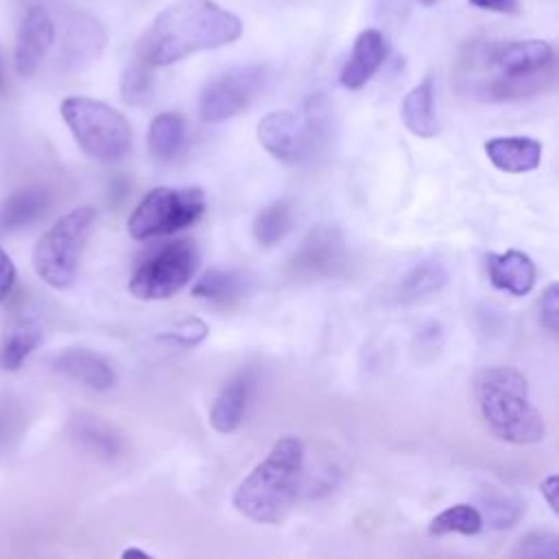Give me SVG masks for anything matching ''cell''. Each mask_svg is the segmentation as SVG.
<instances>
[{"mask_svg": "<svg viewBox=\"0 0 559 559\" xmlns=\"http://www.w3.org/2000/svg\"><path fill=\"white\" fill-rule=\"evenodd\" d=\"M459 68L483 98L522 100L552 87L555 50L546 39L469 41Z\"/></svg>", "mask_w": 559, "mask_h": 559, "instance_id": "cell-1", "label": "cell"}, {"mask_svg": "<svg viewBox=\"0 0 559 559\" xmlns=\"http://www.w3.org/2000/svg\"><path fill=\"white\" fill-rule=\"evenodd\" d=\"M242 20L214 0H175L138 37L133 59L164 68L190 55L234 44Z\"/></svg>", "mask_w": 559, "mask_h": 559, "instance_id": "cell-2", "label": "cell"}, {"mask_svg": "<svg viewBox=\"0 0 559 559\" xmlns=\"http://www.w3.org/2000/svg\"><path fill=\"white\" fill-rule=\"evenodd\" d=\"M306 445L297 437L277 439L269 454L238 483L234 509L258 524H280L304 500Z\"/></svg>", "mask_w": 559, "mask_h": 559, "instance_id": "cell-3", "label": "cell"}, {"mask_svg": "<svg viewBox=\"0 0 559 559\" xmlns=\"http://www.w3.org/2000/svg\"><path fill=\"white\" fill-rule=\"evenodd\" d=\"M474 400L487 430L513 445L539 443L544 419L531 402L526 376L513 365H491L474 378Z\"/></svg>", "mask_w": 559, "mask_h": 559, "instance_id": "cell-4", "label": "cell"}, {"mask_svg": "<svg viewBox=\"0 0 559 559\" xmlns=\"http://www.w3.org/2000/svg\"><path fill=\"white\" fill-rule=\"evenodd\" d=\"M59 111L79 148L90 159L114 164L131 151V124L116 107L90 96H66Z\"/></svg>", "mask_w": 559, "mask_h": 559, "instance_id": "cell-5", "label": "cell"}, {"mask_svg": "<svg viewBox=\"0 0 559 559\" xmlns=\"http://www.w3.org/2000/svg\"><path fill=\"white\" fill-rule=\"evenodd\" d=\"M94 205H79L59 216L33 249V269L50 288L66 290L74 284L87 236L96 223Z\"/></svg>", "mask_w": 559, "mask_h": 559, "instance_id": "cell-6", "label": "cell"}, {"mask_svg": "<svg viewBox=\"0 0 559 559\" xmlns=\"http://www.w3.org/2000/svg\"><path fill=\"white\" fill-rule=\"evenodd\" d=\"M205 212V194L201 188L159 186L142 197L127 221L133 240H151L170 236L194 225Z\"/></svg>", "mask_w": 559, "mask_h": 559, "instance_id": "cell-7", "label": "cell"}, {"mask_svg": "<svg viewBox=\"0 0 559 559\" xmlns=\"http://www.w3.org/2000/svg\"><path fill=\"white\" fill-rule=\"evenodd\" d=\"M201 253L192 238H177L140 260L129 280V293L142 301L168 299L179 293L199 269Z\"/></svg>", "mask_w": 559, "mask_h": 559, "instance_id": "cell-8", "label": "cell"}, {"mask_svg": "<svg viewBox=\"0 0 559 559\" xmlns=\"http://www.w3.org/2000/svg\"><path fill=\"white\" fill-rule=\"evenodd\" d=\"M269 68L242 66L214 74L199 94V118L216 124L242 114L266 87Z\"/></svg>", "mask_w": 559, "mask_h": 559, "instance_id": "cell-9", "label": "cell"}, {"mask_svg": "<svg viewBox=\"0 0 559 559\" xmlns=\"http://www.w3.org/2000/svg\"><path fill=\"white\" fill-rule=\"evenodd\" d=\"M345 264V240L336 225L312 227L295 253L288 258L286 273L297 282L325 280L341 271Z\"/></svg>", "mask_w": 559, "mask_h": 559, "instance_id": "cell-10", "label": "cell"}, {"mask_svg": "<svg viewBox=\"0 0 559 559\" xmlns=\"http://www.w3.org/2000/svg\"><path fill=\"white\" fill-rule=\"evenodd\" d=\"M107 46V31L100 20L83 9H70L63 15L59 63L66 72H83Z\"/></svg>", "mask_w": 559, "mask_h": 559, "instance_id": "cell-11", "label": "cell"}, {"mask_svg": "<svg viewBox=\"0 0 559 559\" xmlns=\"http://www.w3.org/2000/svg\"><path fill=\"white\" fill-rule=\"evenodd\" d=\"M55 44V22L46 7L33 4L17 28L13 63L20 76H31L41 66L50 46Z\"/></svg>", "mask_w": 559, "mask_h": 559, "instance_id": "cell-12", "label": "cell"}, {"mask_svg": "<svg viewBox=\"0 0 559 559\" xmlns=\"http://www.w3.org/2000/svg\"><path fill=\"white\" fill-rule=\"evenodd\" d=\"M70 443L90 459L96 461H116L124 452L122 435L103 417L92 413H76L68 421Z\"/></svg>", "mask_w": 559, "mask_h": 559, "instance_id": "cell-13", "label": "cell"}, {"mask_svg": "<svg viewBox=\"0 0 559 559\" xmlns=\"http://www.w3.org/2000/svg\"><path fill=\"white\" fill-rule=\"evenodd\" d=\"M255 133H258V142L271 157L284 164H297L306 159L301 122L293 111L288 109L269 111L258 122Z\"/></svg>", "mask_w": 559, "mask_h": 559, "instance_id": "cell-14", "label": "cell"}, {"mask_svg": "<svg viewBox=\"0 0 559 559\" xmlns=\"http://www.w3.org/2000/svg\"><path fill=\"white\" fill-rule=\"evenodd\" d=\"M389 52L386 39L378 28H362L352 46L349 59L343 63L338 81L347 90H360L380 70Z\"/></svg>", "mask_w": 559, "mask_h": 559, "instance_id": "cell-15", "label": "cell"}, {"mask_svg": "<svg viewBox=\"0 0 559 559\" xmlns=\"http://www.w3.org/2000/svg\"><path fill=\"white\" fill-rule=\"evenodd\" d=\"M52 367L61 376L94 391H109L116 384V371L109 360L85 347H68L59 352Z\"/></svg>", "mask_w": 559, "mask_h": 559, "instance_id": "cell-16", "label": "cell"}, {"mask_svg": "<svg viewBox=\"0 0 559 559\" xmlns=\"http://www.w3.org/2000/svg\"><path fill=\"white\" fill-rule=\"evenodd\" d=\"M485 264H487L489 282L498 290L511 293L515 297H524L535 286L537 269L531 255H526L524 251L509 249L504 253H487Z\"/></svg>", "mask_w": 559, "mask_h": 559, "instance_id": "cell-17", "label": "cell"}, {"mask_svg": "<svg viewBox=\"0 0 559 559\" xmlns=\"http://www.w3.org/2000/svg\"><path fill=\"white\" fill-rule=\"evenodd\" d=\"M485 155L489 162L511 175L531 173L542 162V144L528 135H500L485 142Z\"/></svg>", "mask_w": 559, "mask_h": 559, "instance_id": "cell-18", "label": "cell"}, {"mask_svg": "<svg viewBox=\"0 0 559 559\" xmlns=\"http://www.w3.org/2000/svg\"><path fill=\"white\" fill-rule=\"evenodd\" d=\"M50 207V192L41 186L13 190L0 201V236L20 231L39 221Z\"/></svg>", "mask_w": 559, "mask_h": 559, "instance_id": "cell-19", "label": "cell"}, {"mask_svg": "<svg viewBox=\"0 0 559 559\" xmlns=\"http://www.w3.org/2000/svg\"><path fill=\"white\" fill-rule=\"evenodd\" d=\"M251 393V373L240 371L234 378H229L223 389L216 393L212 406H210V424L216 432L229 435L238 430V426L245 419L247 404Z\"/></svg>", "mask_w": 559, "mask_h": 559, "instance_id": "cell-20", "label": "cell"}, {"mask_svg": "<svg viewBox=\"0 0 559 559\" xmlns=\"http://www.w3.org/2000/svg\"><path fill=\"white\" fill-rule=\"evenodd\" d=\"M448 284V266L443 260L428 255L417 260L395 286V299L402 304H413L432 297Z\"/></svg>", "mask_w": 559, "mask_h": 559, "instance_id": "cell-21", "label": "cell"}, {"mask_svg": "<svg viewBox=\"0 0 559 559\" xmlns=\"http://www.w3.org/2000/svg\"><path fill=\"white\" fill-rule=\"evenodd\" d=\"M402 122L417 138H435L439 131L435 111V81L426 76L402 100Z\"/></svg>", "mask_w": 559, "mask_h": 559, "instance_id": "cell-22", "label": "cell"}, {"mask_svg": "<svg viewBox=\"0 0 559 559\" xmlns=\"http://www.w3.org/2000/svg\"><path fill=\"white\" fill-rule=\"evenodd\" d=\"M301 135H304L306 157L330 146L334 138V111L325 94H312L306 100Z\"/></svg>", "mask_w": 559, "mask_h": 559, "instance_id": "cell-23", "label": "cell"}, {"mask_svg": "<svg viewBox=\"0 0 559 559\" xmlns=\"http://www.w3.org/2000/svg\"><path fill=\"white\" fill-rule=\"evenodd\" d=\"M245 293L247 277L227 269H210L192 284V297L216 306H229L242 299Z\"/></svg>", "mask_w": 559, "mask_h": 559, "instance_id": "cell-24", "label": "cell"}, {"mask_svg": "<svg viewBox=\"0 0 559 559\" xmlns=\"http://www.w3.org/2000/svg\"><path fill=\"white\" fill-rule=\"evenodd\" d=\"M186 140V120L177 111H162L151 120L146 133L148 153L155 159H170L179 153Z\"/></svg>", "mask_w": 559, "mask_h": 559, "instance_id": "cell-25", "label": "cell"}, {"mask_svg": "<svg viewBox=\"0 0 559 559\" xmlns=\"http://www.w3.org/2000/svg\"><path fill=\"white\" fill-rule=\"evenodd\" d=\"M44 334L35 321L15 323L0 343V369L17 371L24 360L39 347Z\"/></svg>", "mask_w": 559, "mask_h": 559, "instance_id": "cell-26", "label": "cell"}, {"mask_svg": "<svg viewBox=\"0 0 559 559\" xmlns=\"http://www.w3.org/2000/svg\"><path fill=\"white\" fill-rule=\"evenodd\" d=\"M290 225H293V205L288 199H277L264 205L255 214L251 231L260 247H273L290 231Z\"/></svg>", "mask_w": 559, "mask_h": 559, "instance_id": "cell-27", "label": "cell"}, {"mask_svg": "<svg viewBox=\"0 0 559 559\" xmlns=\"http://www.w3.org/2000/svg\"><path fill=\"white\" fill-rule=\"evenodd\" d=\"M478 511L483 515V522H487L491 528L507 531V528L518 524V520L522 518L524 504L513 493L502 491L498 487H489L480 493V509Z\"/></svg>", "mask_w": 559, "mask_h": 559, "instance_id": "cell-28", "label": "cell"}, {"mask_svg": "<svg viewBox=\"0 0 559 559\" xmlns=\"http://www.w3.org/2000/svg\"><path fill=\"white\" fill-rule=\"evenodd\" d=\"M485 522H483V515L478 511V507L469 504V502H456L448 509H443L441 513H437L430 524H428V531L430 535H452V533H459V535H478L483 531Z\"/></svg>", "mask_w": 559, "mask_h": 559, "instance_id": "cell-29", "label": "cell"}, {"mask_svg": "<svg viewBox=\"0 0 559 559\" xmlns=\"http://www.w3.org/2000/svg\"><path fill=\"white\" fill-rule=\"evenodd\" d=\"M153 70L151 66L133 59L122 76H120V96L127 105L131 107H138V105H144L151 100V94H153V85H155V76H153Z\"/></svg>", "mask_w": 559, "mask_h": 559, "instance_id": "cell-30", "label": "cell"}, {"mask_svg": "<svg viewBox=\"0 0 559 559\" xmlns=\"http://www.w3.org/2000/svg\"><path fill=\"white\" fill-rule=\"evenodd\" d=\"M559 555V539L550 531H531L524 537L518 539L515 548L511 550V557L520 559H555Z\"/></svg>", "mask_w": 559, "mask_h": 559, "instance_id": "cell-31", "label": "cell"}, {"mask_svg": "<svg viewBox=\"0 0 559 559\" xmlns=\"http://www.w3.org/2000/svg\"><path fill=\"white\" fill-rule=\"evenodd\" d=\"M205 336H207V323L197 319V317H186V319L177 321L173 328L162 330L157 334V341L175 343V345H181V347H194Z\"/></svg>", "mask_w": 559, "mask_h": 559, "instance_id": "cell-32", "label": "cell"}, {"mask_svg": "<svg viewBox=\"0 0 559 559\" xmlns=\"http://www.w3.org/2000/svg\"><path fill=\"white\" fill-rule=\"evenodd\" d=\"M24 428V413L13 400H0V452L13 448Z\"/></svg>", "mask_w": 559, "mask_h": 559, "instance_id": "cell-33", "label": "cell"}, {"mask_svg": "<svg viewBox=\"0 0 559 559\" xmlns=\"http://www.w3.org/2000/svg\"><path fill=\"white\" fill-rule=\"evenodd\" d=\"M443 338H445V334H443L441 323L428 321L415 334V352H419V358H432L439 354Z\"/></svg>", "mask_w": 559, "mask_h": 559, "instance_id": "cell-34", "label": "cell"}, {"mask_svg": "<svg viewBox=\"0 0 559 559\" xmlns=\"http://www.w3.org/2000/svg\"><path fill=\"white\" fill-rule=\"evenodd\" d=\"M539 323L550 332L557 334L559 330V286L552 282L544 288L539 299Z\"/></svg>", "mask_w": 559, "mask_h": 559, "instance_id": "cell-35", "label": "cell"}, {"mask_svg": "<svg viewBox=\"0 0 559 559\" xmlns=\"http://www.w3.org/2000/svg\"><path fill=\"white\" fill-rule=\"evenodd\" d=\"M17 280V269L11 255L0 247V304L11 295Z\"/></svg>", "mask_w": 559, "mask_h": 559, "instance_id": "cell-36", "label": "cell"}, {"mask_svg": "<svg viewBox=\"0 0 559 559\" xmlns=\"http://www.w3.org/2000/svg\"><path fill=\"white\" fill-rule=\"evenodd\" d=\"M472 7L491 13H515L518 0H467Z\"/></svg>", "mask_w": 559, "mask_h": 559, "instance_id": "cell-37", "label": "cell"}, {"mask_svg": "<svg viewBox=\"0 0 559 559\" xmlns=\"http://www.w3.org/2000/svg\"><path fill=\"white\" fill-rule=\"evenodd\" d=\"M539 491H542L546 504L550 507V511L557 513V511H559V507H557V493H559V478H557V474H548V476L539 483Z\"/></svg>", "mask_w": 559, "mask_h": 559, "instance_id": "cell-38", "label": "cell"}, {"mask_svg": "<svg viewBox=\"0 0 559 559\" xmlns=\"http://www.w3.org/2000/svg\"><path fill=\"white\" fill-rule=\"evenodd\" d=\"M122 555H124V557H129V555H140V557H148V552H144V550H140V548H127V550H122Z\"/></svg>", "mask_w": 559, "mask_h": 559, "instance_id": "cell-39", "label": "cell"}, {"mask_svg": "<svg viewBox=\"0 0 559 559\" xmlns=\"http://www.w3.org/2000/svg\"><path fill=\"white\" fill-rule=\"evenodd\" d=\"M419 4H424V7H432V4H437L439 0H417Z\"/></svg>", "mask_w": 559, "mask_h": 559, "instance_id": "cell-40", "label": "cell"}, {"mask_svg": "<svg viewBox=\"0 0 559 559\" xmlns=\"http://www.w3.org/2000/svg\"><path fill=\"white\" fill-rule=\"evenodd\" d=\"M0 81H2V74H0Z\"/></svg>", "mask_w": 559, "mask_h": 559, "instance_id": "cell-41", "label": "cell"}]
</instances>
